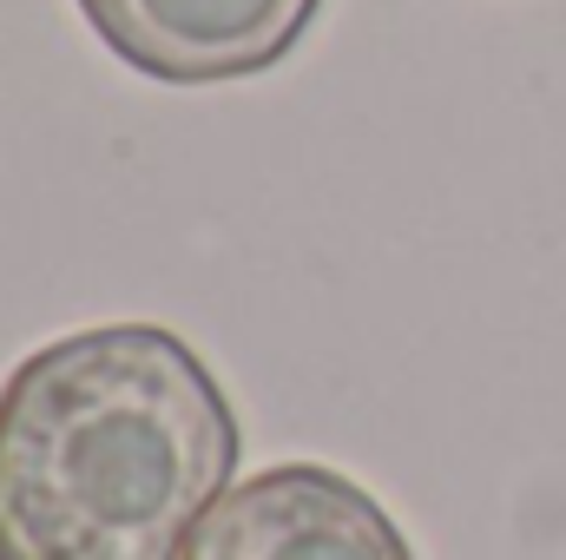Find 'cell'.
I'll return each mask as SVG.
<instances>
[{
  "instance_id": "cell-1",
  "label": "cell",
  "mask_w": 566,
  "mask_h": 560,
  "mask_svg": "<svg viewBox=\"0 0 566 560\" xmlns=\"http://www.w3.org/2000/svg\"><path fill=\"white\" fill-rule=\"evenodd\" d=\"M238 409L165 323L73 330L0 383V560H185Z\"/></svg>"
},
{
  "instance_id": "cell-2",
  "label": "cell",
  "mask_w": 566,
  "mask_h": 560,
  "mask_svg": "<svg viewBox=\"0 0 566 560\" xmlns=\"http://www.w3.org/2000/svg\"><path fill=\"white\" fill-rule=\"evenodd\" d=\"M185 560H416L396 515L323 462H283L231 481Z\"/></svg>"
},
{
  "instance_id": "cell-3",
  "label": "cell",
  "mask_w": 566,
  "mask_h": 560,
  "mask_svg": "<svg viewBox=\"0 0 566 560\" xmlns=\"http://www.w3.org/2000/svg\"><path fill=\"white\" fill-rule=\"evenodd\" d=\"M86 27L145 80H258L296 53L323 0H80Z\"/></svg>"
}]
</instances>
